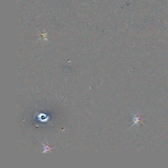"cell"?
<instances>
[{
	"instance_id": "1",
	"label": "cell",
	"mask_w": 168,
	"mask_h": 168,
	"mask_svg": "<svg viewBox=\"0 0 168 168\" xmlns=\"http://www.w3.org/2000/svg\"><path fill=\"white\" fill-rule=\"evenodd\" d=\"M133 122H134V124H133V125H134L137 124V123H139V122H141V121H142V119H141V118H140L138 117V116H135V117L133 118Z\"/></svg>"
},
{
	"instance_id": "2",
	"label": "cell",
	"mask_w": 168,
	"mask_h": 168,
	"mask_svg": "<svg viewBox=\"0 0 168 168\" xmlns=\"http://www.w3.org/2000/svg\"><path fill=\"white\" fill-rule=\"evenodd\" d=\"M42 145L44 146V147H45V149L43 150V153H46V152H48L49 151V150H51V148L50 147H49V146H46L45 145H44L43 143H42Z\"/></svg>"
}]
</instances>
